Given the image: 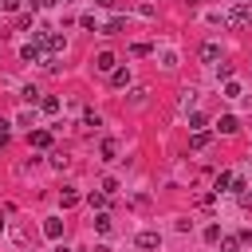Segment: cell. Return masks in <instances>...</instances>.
<instances>
[{"label": "cell", "mask_w": 252, "mask_h": 252, "mask_svg": "<svg viewBox=\"0 0 252 252\" xmlns=\"http://www.w3.org/2000/svg\"><path fill=\"white\" fill-rule=\"evenodd\" d=\"M43 236H51V240H59V236H63V220H59V217H51V220L43 224Z\"/></svg>", "instance_id": "7c38bea8"}, {"label": "cell", "mask_w": 252, "mask_h": 252, "mask_svg": "<svg viewBox=\"0 0 252 252\" xmlns=\"http://www.w3.org/2000/svg\"><path fill=\"white\" fill-rule=\"evenodd\" d=\"M209 142H213V134H209V130H193V138H189V150H205Z\"/></svg>", "instance_id": "ba28073f"}, {"label": "cell", "mask_w": 252, "mask_h": 252, "mask_svg": "<svg viewBox=\"0 0 252 252\" xmlns=\"http://www.w3.org/2000/svg\"><path fill=\"white\" fill-rule=\"evenodd\" d=\"M32 4H55V0H32Z\"/></svg>", "instance_id": "4316f807"}, {"label": "cell", "mask_w": 252, "mask_h": 252, "mask_svg": "<svg viewBox=\"0 0 252 252\" xmlns=\"http://www.w3.org/2000/svg\"><path fill=\"white\" fill-rule=\"evenodd\" d=\"M98 154H102V161H114V158H118V142H114V138H106V142L98 146Z\"/></svg>", "instance_id": "8fae6325"}, {"label": "cell", "mask_w": 252, "mask_h": 252, "mask_svg": "<svg viewBox=\"0 0 252 252\" xmlns=\"http://www.w3.org/2000/svg\"><path fill=\"white\" fill-rule=\"evenodd\" d=\"M122 28H126V20H122V16H114V20H110V24L102 28V35H118Z\"/></svg>", "instance_id": "5bb4252c"}, {"label": "cell", "mask_w": 252, "mask_h": 252, "mask_svg": "<svg viewBox=\"0 0 252 252\" xmlns=\"http://www.w3.org/2000/svg\"><path fill=\"white\" fill-rule=\"evenodd\" d=\"M35 35H39V43H43V47H47L51 55H63V51H67V39H63V35H55L51 28H39Z\"/></svg>", "instance_id": "6da1fadb"}, {"label": "cell", "mask_w": 252, "mask_h": 252, "mask_svg": "<svg viewBox=\"0 0 252 252\" xmlns=\"http://www.w3.org/2000/svg\"><path fill=\"white\" fill-rule=\"evenodd\" d=\"M28 142H32L35 150H47V146H51V130H32V134H28Z\"/></svg>", "instance_id": "52a82bcc"}, {"label": "cell", "mask_w": 252, "mask_h": 252, "mask_svg": "<svg viewBox=\"0 0 252 252\" xmlns=\"http://www.w3.org/2000/svg\"><path fill=\"white\" fill-rule=\"evenodd\" d=\"M8 146V122H0V150Z\"/></svg>", "instance_id": "cb8c5ba5"}, {"label": "cell", "mask_w": 252, "mask_h": 252, "mask_svg": "<svg viewBox=\"0 0 252 252\" xmlns=\"http://www.w3.org/2000/svg\"><path fill=\"white\" fill-rule=\"evenodd\" d=\"M94 228H98V232H110V220H106V213H98V217H94Z\"/></svg>", "instance_id": "603a6c76"}, {"label": "cell", "mask_w": 252, "mask_h": 252, "mask_svg": "<svg viewBox=\"0 0 252 252\" xmlns=\"http://www.w3.org/2000/svg\"><path fill=\"white\" fill-rule=\"evenodd\" d=\"M146 94H150L146 87H134V91H130V102H146Z\"/></svg>", "instance_id": "44dd1931"}, {"label": "cell", "mask_w": 252, "mask_h": 252, "mask_svg": "<svg viewBox=\"0 0 252 252\" xmlns=\"http://www.w3.org/2000/svg\"><path fill=\"white\" fill-rule=\"evenodd\" d=\"M114 67H118V59H114L110 51H98V55H94V71H102V75H110Z\"/></svg>", "instance_id": "277c9868"}, {"label": "cell", "mask_w": 252, "mask_h": 252, "mask_svg": "<svg viewBox=\"0 0 252 252\" xmlns=\"http://www.w3.org/2000/svg\"><path fill=\"white\" fill-rule=\"evenodd\" d=\"M228 185H232V173H217V181H213V189H217V193H224Z\"/></svg>", "instance_id": "2e32d148"}, {"label": "cell", "mask_w": 252, "mask_h": 252, "mask_svg": "<svg viewBox=\"0 0 252 252\" xmlns=\"http://www.w3.org/2000/svg\"><path fill=\"white\" fill-rule=\"evenodd\" d=\"M236 130H240V122H236L232 114H220V118H217V134H236Z\"/></svg>", "instance_id": "8992f818"}, {"label": "cell", "mask_w": 252, "mask_h": 252, "mask_svg": "<svg viewBox=\"0 0 252 252\" xmlns=\"http://www.w3.org/2000/svg\"><path fill=\"white\" fill-rule=\"evenodd\" d=\"M39 106H43L47 114H55V110H59V98H55V94H47V98H39Z\"/></svg>", "instance_id": "ac0fdd59"}, {"label": "cell", "mask_w": 252, "mask_h": 252, "mask_svg": "<svg viewBox=\"0 0 252 252\" xmlns=\"http://www.w3.org/2000/svg\"><path fill=\"white\" fill-rule=\"evenodd\" d=\"M193 102H197V91H193V87H189V91H181V110H189Z\"/></svg>", "instance_id": "e0dca14e"}, {"label": "cell", "mask_w": 252, "mask_h": 252, "mask_svg": "<svg viewBox=\"0 0 252 252\" xmlns=\"http://www.w3.org/2000/svg\"><path fill=\"white\" fill-rule=\"evenodd\" d=\"M220 252H244L236 236H220Z\"/></svg>", "instance_id": "9a60e30c"}, {"label": "cell", "mask_w": 252, "mask_h": 252, "mask_svg": "<svg viewBox=\"0 0 252 252\" xmlns=\"http://www.w3.org/2000/svg\"><path fill=\"white\" fill-rule=\"evenodd\" d=\"M87 201H91V209H106V201H110V197H106V193H91Z\"/></svg>", "instance_id": "d6986e66"}, {"label": "cell", "mask_w": 252, "mask_h": 252, "mask_svg": "<svg viewBox=\"0 0 252 252\" xmlns=\"http://www.w3.org/2000/svg\"><path fill=\"white\" fill-rule=\"evenodd\" d=\"M20 59H24V63H39V59H43V47H39V43H24V47H20Z\"/></svg>", "instance_id": "5b68a950"}, {"label": "cell", "mask_w": 252, "mask_h": 252, "mask_svg": "<svg viewBox=\"0 0 252 252\" xmlns=\"http://www.w3.org/2000/svg\"><path fill=\"white\" fill-rule=\"evenodd\" d=\"M130 83V67H114L110 71V87H126Z\"/></svg>", "instance_id": "30bf717a"}, {"label": "cell", "mask_w": 252, "mask_h": 252, "mask_svg": "<svg viewBox=\"0 0 252 252\" xmlns=\"http://www.w3.org/2000/svg\"><path fill=\"white\" fill-rule=\"evenodd\" d=\"M55 252H67V248H55Z\"/></svg>", "instance_id": "83f0119b"}, {"label": "cell", "mask_w": 252, "mask_h": 252, "mask_svg": "<svg viewBox=\"0 0 252 252\" xmlns=\"http://www.w3.org/2000/svg\"><path fill=\"white\" fill-rule=\"evenodd\" d=\"M59 205H63V209H75V205H79V193H75V189H63V193H59Z\"/></svg>", "instance_id": "4fadbf2b"}, {"label": "cell", "mask_w": 252, "mask_h": 252, "mask_svg": "<svg viewBox=\"0 0 252 252\" xmlns=\"http://www.w3.org/2000/svg\"><path fill=\"white\" fill-rule=\"evenodd\" d=\"M248 20H252V12H248L244 4H240V8H232V12L224 16V24H228V28H248Z\"/></svg>", "instance_id": "7a4b0ae2"}, {"label": "cell", "mask_w": 252, "mask_h": 252, "mask_svg": "<svg viewBox=\"0 0 252 252\" xmlns=\"http://www.w3.org/2000/svg\"><path fill=\"white\" fill-rule=\"evenodd\" d=\"M94 4H102V8H110V4H114V0H94Z\"/></svg>", "instance_id": "484cf974"}, {"label": "cell", "mask_w": 252, "mask_h": 252, "mask_svg": "<svg viewBox=\"0 0 252 252\" xmlns=\"http://www.w3.org/2000/svg\"><path fill=\"white\" fill-rule=\"evenodd\" d=\"M138 248H146V252H154V248H161V232H154V228H146V232H138Z\"/></svg>", "instance_id": "3957f363"}, {"label": "cell", "mask_w": 252, "mask_h": 252, "mask_svg": "<svg viewBox=\"0 0 252 252\" xmlns=\"http://www.w3.org/2000/svg\"><path fill=\"white\" fill-rule=\"evenodd\" d=\"M201 59H205V63H217V59H220V43H213V39H209V43L201 47Z\"/></svg>", "instance_id": "9c48e42d"}, {"label": "cell", "mask_w": 252, "mask_h": 252, "mask_svg": "<svg viewBox=\"0 0 252 252\" xmlns=\"http://www.w3.org/2000/svg\"><path fill=\"white\" fill-rule=\"evenodd\" d=\"M83 126H102V118H98L94 110H87V114H83Z\"/></svg>", "instance_id": "7402d4cb"}, {"label": "cell", "mask_w": 252, "mask_h": 252, "mask_svg": "<svg viewBox=\"0 0 252 252\" xmlns=\"http://www.w3.org/2000/svg\"><path fill=\"white\" fill-rule=\"evenodd\" d=\"M205 240L217 244V240H220V224H209V228H205Z\"/></svg>", "instance_id": "ffe728a7"}, {"label": "cell", "mask_w": 252, "mask_h": 252, "mask_svg": "<svg viewBox=\"0 0 252 252\" xmlns=\"http://www.w3.org/2000/svg\"><path fill=\"white\" fill-rule=\"evenodd\" d=\"M0 4H4V12H16L20 8V0H0Z\"/></svg>", "instance_id": "d4e9b609"}]
</instances>
